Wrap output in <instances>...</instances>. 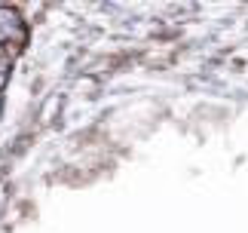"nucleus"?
<instances>
[{
    "label": "nucleus",
    "instance_id": "f257e3e1",
    "mask_svg": "<svg viewBox=\"0 0 248 233\" xmlns=\"http://www.w3.org/2000/svg\"><path fill=\"white\" fill-rule=\"evenodd\" d=\"M59 108H62V95H52L49 101H46V108H43V120L49 123L55 114H59Z\"/></svg>",
    "mask_w": 248,
    "mask_h": 233
},
{
    "label": "nucleus",
    "instance_id": "f03ea898",
    "mask_svg": "<svg viewBox=\"0 0 248 233\" xmlns=\"http://www.w3.org/2000/svg\"><path fill=\"white\" fill-rule=\"evenodd\" d=\"M9 74H13V65H9V58H0V92L6 89V83H9Z\"/></svg>",
    "mask_w": 248,
    "mask_h": 233
},
{
    "label": "nucleus",
    "instance_id": "7ed1b4c3",
    "mask_svg": "<svg viewBox=\"0 0 248 233\" xmlns=\"http://www.w3.org/2000/svg\"><path fill=\"white\" fill-rule=\"evenodd\" d=\"M0 111H3V101H0Z\"/></svg>",
    "mask_w": 248,
    "mask_h": 233
},
{
    "label": "nucleus",
    "instance_id": "20e7f679",
    "mask_svg": "<svg viewBox=\"0 0 248 233\" xmlns=\"http://www.w3.org/2000/svg\"><path fill=\"white\" fill-rule=\"evenodd\" d=\"M0 55H3V50H0Z\"/></svg>",
    "mask_w": 248,
    "mask_h": 233
}]
</instances>
